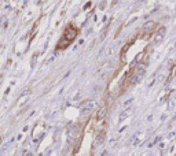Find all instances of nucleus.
Here are the masks:
<instances>
[{
  "label": "nucleus",
  "mask_w": 176,
  "mask_h": 156,
  "mask_svg": "<svg viewBox=\"0 0 176 156\" xmlns=\"http://www.w3.org/2000/svg\"><path fill=\"white\" fill-rule=\"evenodd\" d=\"M96 105H98V103H96L95 100H87V101H84L80 105V114H81V117H87V115H89L96 108Z\"/></svg>",
  "instance_id": "nucleus-1"
},
{
  "label": "nucleus",
  "mask_w": 176,
  "mask_h": 156,
  "mask_svg": "<svg viewBox=\"0 0 176 156\" xmlns=\"http://www.w3.org/2000/svg\"><path fill=\"white\" fill-rule=\"evenodd\" d=\"M77 34H78V30L77 29H74V28H72V26H69L68 29L65 30V34H64V37L68 40V41H74L76 37H77Z\"/></svg>",
  "instance_id": "nucleus-2"
},
{
  "label": "nucleus",
  "mask_w": 176,
  "mask_h": 156,
  "mask_svg": "<svg viewBox=\"0 0 176 156\" xmlns=\"http://www.w3.org/2000/svg\"><path fill=\"white\" fill-rule=\"evenodd\" d=\"M165 32H167V29H165L164 26H161V28L157 30V33H155V36H154V45L160 44V42L162 41V40H164Z\"/></svg>",
  "instance_id": "nucleus-3"
},
{
  "label": "nucleus",
  "mask_w": 176,
  "mask_h": 156,
  "mask_svg": "<svg viewBox=\"0 0 176 156\" xmlns=\"http://www.w3.org/2000/svg\"><path fill=\"white\" fill-rule=\"evenodd\" d=\"M106 114H107V108H106V105H102V107L98 109V112H96L95 119L96 121H102V119L106 118Z\"/></svg>",
  "instance_id": "nucleus-4"
},
{
  "label": "nucleus",
  "mask_w": 176,
  "mask_h": 156,
  "mask_svg": "<svg viewBox=\"0 0 176 156\" xmlns=\"http://www.w3.org/2000/svg\"><path fill=\"white\" fill-rule=\"evenodd\" d=\"M103 141H105V133L103 131H101L98 136L95 137V140H94V144H92V147L96 148L98 145H102L103 144Z\"/></svg>",
  "instance_id": "nucleus-5"
},
{
  "label": "nucleus",
  "mask_w": 176,
  "mask_h": 156,
  "mask_svg": "<svg viewBox=\"0 0 176 156\" xmlns=\"http://www.w3.org/2000/svg\"><path fill=\"white\" fill-rule=\"evenodd\" d=\"M145 55H146V52H143V51H142L140 54L136 55V56H135V59H134V62H132V65H131V67H135V66L138 65L139 62H142V59L145 58Z\"/></svg>",
  "instance_id": "nucleus-6"
},
{
  "label": "nucleus",
  "mask_w": 176,
  "mask_h": 156,
  "mask_svg": "<svg viewBox=\"0 0 176 156\" xmlns=\"http://www.w3.org/2000/svg\"><path fill=\"white\" fill-rule=\"evenodd\" d=\"M154 28H155V22L154 21H149V22H146V24L143 25V28L142 29H143L145 32H151Z\"/></svg>",
  "instance_id": "nucleus-7"
},
{
  "label": "nucleus",
  "mask_w": 176,
  "mask_h": 156,
  "mask_svg": "<svg viewBox=\"0 0 176 156\" xmlns=\"http://www.w3.org/2000/svg\"><path fill=\"white\" fill-rule=\"evenodd\" d=\"M131 112H132V108H127V109H125V111H122L121 114H120V119H118V121H120V122H121V121H124V119L127 118L128 115L131 114Z\"/></svg>",
  "instance_id": "nucleus-8"
},
{
  "label": "nucleus",
  "mask_w": 176,
  "mask_h": 156,
  "mask_svg": "<svg viewBox=\"0 0 176 156\" xmlns=\"http://www.w3.org/2000/svg\"><path fill=\"white\" fill-rule=\"evenodd\" d=\"M69 44H70V41H68V40H66V38L64 37V38H62V41L58 44V49H64V48L68 47Z\"/></svg>",
  "instance_id": "nucleus-9"
},
{
  "label": "nucleus",
  "mask_w": 176,
  "mask_h": 156,
  "mask_svg": "<svg viewBox=\"0 0 176 156\" xmlns=\"http://www.w3.org/2000/svg\"><path fill=\"white\" fill-rule=\"evenodd\" d=\"M37 58H39V54H35L32 56V62H31V66H32V69L36 66V63H37Z\"/></svg>",
  "instance_id": "nucleus-10"
},
{
  "label": "nucleus",
  "mask_w": 176,
  "mask_h": 156,
  "mask_svg": "<svg viewBox=\"0 0 176 156\" xmlns=\"http://www.w3.org/2000/svg\"><path fill=\"white\" fill-rule=\"evenodd\" d=\"M132 103H134V99H129V100L124 103V107H129V104H132Z\"/></svg>",
  "instance_id": "nucleus-11"
},
{
  "label": "nucleus",
  "mask_w": 176,
  "mask_h": 156,
  "mask_svg": "<svg viewBox=\"0 0 176 156\" xmlns=\"http://www.w3.org/2000/svg\"><path fill=\"white\" fill-rule=\"evenodd\" d=\"M89 7H91V2H88V3H85V6H84V7H83V10H84V11H85V10H88Z\"/></svg>",
  "instance_id": "nucleus-12"
},
{
  "label": "nucleus",
  "mask_w": 176,
  "mask_h": 156,
  "mask_svg": "<svg viewBox=\"0 0 176 156\" xmlns=\"http://www.w3.org/2000/svg\"><path fill=\"white\" fill-rule=\"evenodd\" d=\"M106 8V2H102L101 6H99V10H105Z\"/></svg>",
  "instance_id": "nucleus-13"
},
{
  "label": "nucleus",
  "mask_w": 176,
  "mask_h": 156,
  "mask_svg": "<svg viewBox=\"0 0 176 156\" xmlns=\"http://www.w3.org/2000/svg\"><path fill=\"white\" fill-rule=\"evenodd\" d=\"M29 92H31V89H26V91H24V92L21 93V96H26V95L29 93Z\"/></svg>",
  "instance_id": "nucleus-14"
},
{
  "label": "nucleus",
  "mask_w": 176,
  "mask_h": 156,
  "mask_svg": "<svg viewBox=\"0 0 176 156\" xmlns=\"http://www.w3.org/2000/svg\"><path fill=\"white\" fill-rule=\"evenodd\" d=\"M78 99H80V93H77V95H76V96H74V97H73V100H74V101H76V100H78Z\"/></svg>",
  "instance_id": "nucleus-15"
},
{
  "label": "nucleus",
  "mask_w": 176,
  "mask_h": 156,
  "mask_svg": "<svg viewBox=\"0 0 176 156\" xmlns=\"http://www.w3.org/2000/svg\"><path fill=\"white\" fill-rule=\"evenodd\" d=\"M2 142H3V138H2V137H0V144H2Z\"/></svg>",
  "instance_id": "nucleus-16"
}]
</instances>
